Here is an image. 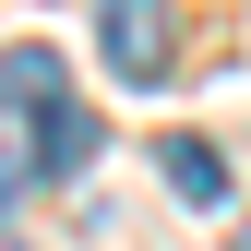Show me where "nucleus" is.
<instances>
[{
	"instance_id": "obj_1",
	"label": "nucleus",
	"mask_w": 251,
	"mask_h": 251,
	"mask_svg": "<svg viewBox=\"0 0 251 251\" xmlns=\"http://www.w3.org/2000/svg\"><path fill=\"white\" fill-rule=\"evenodd\" d=\"M96 155V120L60 84V48H0V203L24 179H72Z\"/></svg>"
},
{
	"instance_id": "obj_2",
	"label": "nucleus",
	"mask_w": 251,
	"mask_h": 251,
	"mask_svg": "<svg viewBox=\"0 0 251 251\" xmlns=\"http://www.w3.org/2000/svg\"><path fill=\"white\" fill-rule=\"evenodd\" d=\"M96 60H108L120 84H168V72H179L168 0H96Z\"/></svg>"
},
{
	"instance_id": "obj_3",
	"label": "nucleus",
	"mask_w": 251,
	"mask_h": 251,
	"mask_svg": "<svg viewBox=\"0 0 251 251\" xmlns=\"http://www.w3.org/2000/svg\"><path fill=\"white\" fill-rule=\"evenodd\" d=\"M168 192H179V203H227V155L192 144V132H168Z\"/></svg>"
},
{
	"instance_id": "obj_4",
	"label": "nucleus",
	"mask_w": 251,
	"mask_h": 251,
	"mask_svg": "<svg viewBox=\"0 0 251 251\" xmlns=\"http://www.w3.org/2000/svg\"><path fill=\"white\" fill-rule=\"evenodd\" d=\"M227 251H251V227H239V239H227Z\"/></svg>"
}]
</instances>
